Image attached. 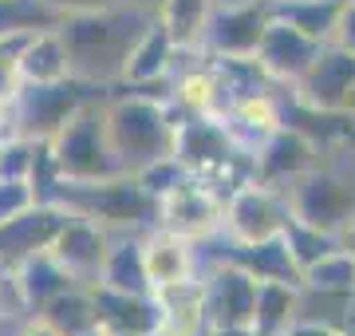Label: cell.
Wrapping results in <instances>:
<instances>
[{
	"label": "cell",
	"instance_id": "3",
	"mask_svg": "<svg viewBox=\"0 0 355 336\" xmlns=\"http://www.w3.org/2000/svg\"><path fill=\"white\" fill-rule=\"evenodd\" d=\"M55 206L67 214H83V218L99 221L111 233H146L158 226V210L162 198L139 174H114L103 182H60L55 186Z\"/></svg>",
	"mask_w": 355,
	"mask_h": 336
},
{
	"label": "cell",
	"instance_id": "20",
	"mask_svg": "<svg viewBox=\"0 0 355 336\" xmlns=\"http://www.w3.org/2000/svg\"><path fill=\"white\" fill-rule=\"evenodd\" d=\"M12 285L16 293H20V301H24L28 312H44L55 297H64L67 289H76V277L55 261V253L51 249H40V253H32V258H24L20 265H12Z\"/></svg>",
	"mask_w": 355,
	"mask_h": 336
},
{
	"label": "cell",
	"instance_id": "30",
	"mask_svg": "<svg viewBox=\"0 0 355 336\" xmlns=\"http://www.w3.org/2000/svg\"><path fill=\"white\" fill-rule=\"evenodd\" d=\"M277 12L288 16L296 28H304L308 36H316L320 44H331L340 12H343V0H312V4H292V8H277Z\"/></svg>",
	"mask_w": 355,
	"mask_h": 336
},
{
	"label": "cell",
	"instance_id": "2",
	"mask_svg": "<svg viewBox=\"0 0 355 336\" xmlns=\"http://www.w3.org/2000/svg\"><path fill=\"white\" fill-rule=\"evenodd\" d=\"M107 131H111V146L123 174H139L150 162L174 155L178 107L170 95H154V91H111Z\"/></svg>",
	"mask_w": 355,
	"mask_h": 336
},
{
	"label": "cell",
	"instance_id": "13",
	"mask_svg": "<svg viewBox=\"0 0 355 336\" xmlns=\"http://www.w3.org/2000/svg\"><path fill=\"white\" fill-rule=\"evenodd\" d=\"M355 91V52L328 44L316 56V64L304 72V79L292 87L296 103L312 107V111H347Z\"/></svg>",
	"mask_w": 355,
	"mask_h": 336
},
{
	"label": "cell",
	"instance_id": "10",
	"mask_svg": "<svg viewBox=\"0 0 355 336\" xmlns=\"http://www.w3.org/2000/svg\"><path fill=\"white\" fill-rule=\"evenodd\" d=\"M328 44H320L316 36H308L304 28H296L288 16H280L272 8V20H268L265 36H261V48H257V60L261 67L268 72V79L277 83V87H296L304 72L316 64V56L324 52Z\"/></svg>",
	"mask_w": 355,
	"mask_h": 336
},
{
	"label": "cell",
	"instance_id": "5",
	"mask_svg": "<svg viewBox=\"0 0 355 336\" xmlns=\"http://www.w3.org/2000/svg\"><path fill=\"white\" fill-rule=\"evenodd\" d=\"M107 99H111V91L95 95L48 139L51 158L67 182H103L123 174L111 146V131H107Z\"/></svg>",
	"mask_w": 355,
	"mask_h": 336
},
{
	"label": "cell",
	"instance_id": "40",
	"mask_svg": "<svg viewBox=\"0 0 355 336\" xmlns=\"http://www.w3.org/2000/svg\"><path fill=\"white\" fill-rule=\"evenodd\" d=\"M79 336H111V333H107V328L99 324V328H87V333H79Z\"/></svg>",
	"mask_w": 355,
	"mask_h": 336
},
{
	"label": "cell",
	"instance_id": "1",
	"mask_svg": "<svg viewBox=\"0 0 355 336\" xmlns=\"http://www.w3.org/2000/svg\"><path fill=\"white\" fill-rule=\"evenodd\" d=\"M150 20L154 16L130 12V8H119V4L83 16H64L60 32L67 40L71 76L87 79L95 87H119L130 52H135L139 36L150 28Z\"/></svg>",
	"mask_w": 355,
	"mask_h": 336
},
{
	"label": "cell",
	"instance_id": "8",
	"mask_svg": "<svg viewBox=\"0 0 355 336\" xmlns=\"http://www.w3.org/2000/svg\"><path fill=\"white\" fill-rule=\"evenodd\" d=\"M205 305H209V333H253L257 317V277L241 265L217 258L205 265Z\"/></svg>",
	"mask_w": 355,
	"mask_h": 336
},
{
	"label": "cell",
	"instance_id": "43",
	"mask_svg": "<svg viewBox=\"0 0 355 336\" xmlns=\"http://www.w3.org/2000/svg\"><path fill=\"white\" fill-rule=\"evenodd\" d=\"M217 4H245V0H217Z\"/></svg>",
	"mask_w": 355,
	"mask_h": 336
},
{
	"label": "cell",
	"instance_id": "44",
	"mask_svg": "<svg viewBox=\"0 0 355 336\" xmlns=\"http://www.w3.org/2000/svg\"><path fill=\"white\" fill-rule=\"evenodd\" d=\"M352 146H355V115H352Z\"/></svg>",
	"mask_w": 355,
	"mask_h": 336
},
{
	"label": "cell",
	"instance_id": "22",
	"mask_svg": "<svg viewBox=\"0 0 355 336\" xmlns=\"http://www.w3.org/2000/svg\"><path fill=\"white\" fill-rule=\"evenodd\" d=\"M20 79L28 83H64L71 79V56H67V40L60 24L32 32L20 52Z\"/></svg>",
	"mask_w": 355,
	"mask_h": 336
},
{
	"label": "cell",
	"instance_id": "17",
	"mask_svg": "<svg viewBox=\"0 0 355 336\" xmlns=\"http://www.w3.org/2000/svg\"><path fill=\"white\" fill-rule=\"evenodd\" d=\"M217 119L225 123L233 146H237L241 155L253 158L257 151L284 127V99H280L277 91H257V95H245L237 103H229Z\"/></svg>",
	"mask_w": 355,
	"mask_h": 336
},
{
	"label": "cell",
	"instance_id": "36",
	"mask_svg": "<svg viewBox=\"0 0 355 336\" xmlns=\"http://www.w3.org/2000/svg\"><path fill=\"white\" fill-rule=\"evenodd\" d=\"M16 336H64L55 324L48 321V317H36V312H28L24 321H20V328H16Z\"/></svg>",
	"mask_w": 355,
	"mask_h": 336
},
{
	"label": "cell",
	"instance_id": "33",
	"mask_svg": "<svg viewBox=\"0 0 355 336\" xmlns=\"http://www.w3.org/2000/svg\"><path fill=\"white\" fill-rule=\"evenodd\" d=\"M139 178L150 186L154 194L162 198V194H170L174 186H182V182L190 178V170H186V162L178 155H170V158H158V162H150L146 170H139Z\"/></svg>",
	"mask_w": 355,
	"mask_h": 336
},
{
	"label": "cell",
	"instance_id": "12",
	"mask_svg": "<svg viewBox=\"0 0 355 336\" xmlns=\"http://www.w3.org/2000/svg\"><path fill=\"white\" fill-rule=\"evenodd\" d=\"M111 246H114L111 230H103L99 221L83 218V214H67V221L60 226V233L51 237L48 249L55 253V261H60L79 285L95 289V285L103 281V265H107Z\"/></svg>",
	"mask_w": 355,
	"mask_h": 336
},
{
	"label": "cell",
	"instance_id": "9",
	"mask_svg": "<svg viewBox=\"0 0 355 336\" xmlns=\"http://www.w3.org/2000/svg\"><path fill=\"white\" fill-rule=\"evenodd\" d=\"M221 218H225V198L198 174H190L182 186L162 194V210H158V226L190 237L198 246L221 237Z\"/></svg>",
	"mask_w": 355,
	"mask_h": 336
},
{
	"label": "cell",
	"instance_id": "26",
	"mask_svg": "<svg viewBox=\"0 0 355 336\" xmlns=\"http://www.w3.org/2000/svg\"><path fill=\"white\" fill-rule=\"evenodd\" d=\"M214 12H217V0H162L158 20L170 28V36L182 48H202Z\"/></svg>",
	"mask_w": 355,
	"mask_h": 336
},
{
	"label": "cell",
	"instance_id": "41",
	"mask_svg": "<svg viewBox=\"0 0 355 336\" xmlns=\"http://www.w3.org/2000/svg\"><path fill=\"white\" fill-rule=\"evenodd\" d=\"M347 246H355V221H352V230H347Z\"/></svg>",
	"mask_w": 355,
	"mask_h": 336
},
{
	"label": "cell",
	"instance_id": "35",
	"mask_svg": "<svg viewBox=\"0 0 355 336\" xmlns=\"http://www.w3.org/2000/svg\"><path fill=\"white\" fill-rule=\"evenodd\" d=\"M347 52H355V0H343V12H340V24H336V40Z\"/></svg>",
	"mask_w": 355,
	"mask_h": 336
},
{
	"label": "cell",
	"instance_id": "28",
	"mask_svg": "<svg viewBox=\"0 0 355 336\" xmlns=\"http://www.w3.org/2000/svg\"><path fill=\"white\" fill-rule=\"evenodd\" d=\"M304 289L312 293H331V297H355V246H343L328 253L324 261L308 265L300 277Z\"/></svg>",
	"mask_w": 355,
	"mask_h": 336
},
{
	"label": "cell",
	"instance_id": "39",
	"mask_svg": "<svg viewBox=\"0 0 355 336\" xmlns=\"http://www.w3.org/2000/svg\"><path fill=\"white\" fill-rule=\"evenodd\" d=\"M292 4H312V0H272V8H292Z\"/></svg>",
	"mask_w": 355,
	"mask_h": 336
},
{
	"label": "cell",
	"instance_id": "4",
	"mask_svg": "<svg viewBox=\"0 0 355 336\" xmlns=\"http://www.w3.org/2000/svg\"><path fill=\"white\" fill-rule=\"evenodd\" d=\"M288 206L296 221H308L324 233L347 237L355 221V146L352 139L324 151L316 167L288 186Z\"/></svg>",
	"mask_w": 355,
	"mask_h": 336
},
{
	"label": "cell",
	"instance_id": "32",
	"mask_svg": "<svg viewBox=\"0 0 355 336\" xmlns=\"http://www.w3.org/2000/svg\"><path fill=\"white\" fill-rule=\"evenodd\" d=\"M32 206H40V194H36L32 182L28 178H0V226L20 218V214H28Z\"/></svg>",
	"mask_w": 355,
	"mask_h": 336
},
{
	"label": "cell",
	"instance_id": "15",
	"mask_svg": "<svg viewBox=\"0 0 355 336\" xmlns=\"http://www.w3.org/2000/svg\"><path fill=\"white\" fill-rule=\"evenodd\" d=\"M178 60H182V44L170 36V28L154 16L150 28L139 36L135 52L127 60V72H123V83L119 87H130V91H174V72H178Z\"/></svg>",
	"mask_w": 355,
	"mask_h": 336
},
{
	"label": "cell",
	"instance_id": "16",
	"mask_svg": "<svg viewBox=\"0 0 355 336\" xmlns=\"http://www.w3.org/2000/svg\"><path fill=\"white\" fill-rule=\"evenodd\" d=\"M158 328L154 336H209V305H205V277H186L150 289Z\"/></svg>",
	"mask_w": 355,
	"mask_h": 336
},
{
	"label": "cell",
	"instance_id": "34",
	"mask_svg": "<svg viewBox=\"0 0 355 336\" xmlns=\"http://www.w3.org/2000/svg\"><path fill=\"white\" fill-rule=\"evenodd\" d=\"M55 16H83V12H99V8H111L114 0H44Z\"/></svg>",
	"mask_w": 355,
	"mask_h": 336
},
{
	"label": "cell",
	"instance_id": "29",
	"mask_svg": "<svg viewBox=\"0 0 355 336\" xmlns=\"http://www.w3.org/2000/svg\"><path fill=\"white\" fill-rule=\"evenodd\" d=\"M284 242H288V253L292 261L300 265V277H304L308 265H316V261H324L328 253H336V249L347 246V237H336V233H324L316 230V226H308V221H288V230H284Z\"/></svg>",
	"mask_w": 355,
	"mask_h": 336
},
{
	"label": "cell",
	"instance_id": "42",
	"mask_svg": "<svg viewBox=\"0 0 355 336\" xmlns=\"http://www.w3.org/2000/svg\"><path fill=\"white\" fill-rule=\"evenodd\" d=\"M347 115H355V91H352V103H347Z\"/></svg>",
	"mask_w": 355,
	"mask_h": 336
},
{
	"label": "cell",
	"instance_id": "19",
	"mask_svg": "<svg viewBox=\"0 0 355 336\" xmlns=\"http://www.w3.org/2000/svg\"><path fill=\"white\" fill-rule=\"evenodd\" d=\"M64 221H67V210L55 206V202H40V206H32L28 214L4 221V226H0V265L12 269V265H20L24 258L48 249L51 237L60 233Z\"/></svg>",
	"mask_w": 355,
	"mask_h": 336
},
{
	"label": "cell",
	"instance_id": "23",
	"mask_svg": "<svg viewBox=\"0 0 355 336\" xmlns=\"http://www.w3.org/2000/svg\"><path fill=\"white\" fill-rule=\"evenodd\" d=\"M300 321V285L296 281H257L253 336H288Z\"/></svg>",
	"mask_w": 355,
	"mask_h": 336
},
{
	"label": "cell",
	"instance_id": "21",
	"mask_svg": "<svg viewBox=\"0 0 355 336\" xmlns=\"http://www.w3.org/2000/svg\"><path fill=\"white\" fill-rule=\"evenodd\" d=\"M95 301H99V324L107 333L154 336L158 328V309L150 293H114V289L95 285Z\"/></svg>",
	"mask_w": 355,
	"mask_h": 336
},
{
	"label": "cell",
	"instance_id": "14",
	"mask_svg": "<svg viewBox=\"0 0 355 336\" xmlns=\"http://www.w3.org/2000/svg\"><path fill=\"white\" fill-rule=\"evenodd\" d=\"M320 158H324V151H320L316 142L308 139L300 127L284 123V127H280L277 135H272V139L253 155V178L265 182V186H272V190H284V194H288L292 182L304 178Z\"/></svg>",
	"mask_w": 355,
	"mask_h": 336
},
{
	"label": "cell",
	"instance_id": "6",
	"mask_svg": "<svg viewBox=\"0 0 355 336\" xmlns=\"http://www.w3.org/2000/svg\"><path fill=\"white\" fill-rule=\"evenodd\" d=\"M292 221V206L284 190H272L265 182H241L225 198V218H221V237L233 246H261L284 237Z\"/></svg>",
	"mask_w": 355,
	"mask_h": 336
},
{
	"label": "cell",
	"instance_id": "25",
	"mask_svg": "<svg viewBox=\"0 0 355 336\" xmlns=\"http://www.w3.org/2000/svg\"><path fill=\"white\" fill-rule=\"evenodd\" d=\"M99 285L114 289V293H150V277H146V261H142V233H114Z\"/></svg>",
	"mask_w": 355,
	"mask_h": 336
},
{
	"label": "cell",
	"instance_id": "27",
	"mask_svg": "<svg viewBox=\"0 0 355 336\" xmlns=\"http://www.w3.org/2000/svg\"><path fill=\"white\" fill-rule=\"evenodd\" d=\"M40 317H48L64 336H79V333H87V328H99V301H95V289L76 285V289H67L64 297L51 301Z\"/></svg>",
	"mask_w": 355,
	"mask_h": 336
},
{
	"label": "cell",
	"instance_id": "24",
	"mask_svg": "<svg viewBox=\"0 0 355 336\" xmlns=\"http://www.w3.org/2000/svg\"><path fill=\"white\" fill-rule=\"evenodd\" d=\"M225 242V237H221ZM225 261L241 265L245 273H253L257 281H296L300 285V265L292 261L288 253V242L277 237V242H261V246H233L225 242Z\"/></svg>",
	"mask_w": 355,
	"mask_h": 336
},
{
	"label": "cell",
	"instance_id": "11",
	"mask_svg": "<svg viewBox=\"0 0 355 336\" xmlns=\"http://www.w3.org/2000/svg\"><path fill=\"white\" fill-rule=\"evenodd\" d=\"M268 20H272V0H245V4H217L209 32H205V52L217 60H253L261 48Z\"/></svg>",
	"mask_w": 355,
	"mask_h": 336
},
{
	"label": "cell",
	"instance_id": "38",
	"mask_svg": "<svg viewBox=\"0 0 355 336\" xmlns=\"http://www.w3.org/2000/svg\"><path fill=\"white\" fill-rule=\"evenodd\" d=\"M8 285H12V277H8V269H4V265H0V301H4V289H8Z\"/></svg>",
	"mask_w": 355,
	"mask_h": 336
},
{
	"label": "cell",
	"instance_id": "18",
	"mask_svg": "<svg viewBox=\"0 0 355 336\" xmlns=\"http://www.w3.org/2000/svg\"><path fill=\"white\" fill-rule=\"evenodd\" d=\"M142 261H146L150 289L170 281H186V277H202V246L174 230H166V226H150L142 233Z\"/></svg>",
	"mask_w": 355,
	"mask_h": 336
},
{
	"label": "cell",
	"instance_id": "7",
	"mask_svg": "<svg viewBox=\"0 0 355 336\" xmlns=\"http://www.w3.org/2000/svg\"><path fill=\"white\" fill-rule=\"evenodd\" d=\"M114 87H95L87 79H64V83H28L16 99V127L24 139L48 142L67 119L76 115L83 103H91L95 95H107Z\"/></svg>",
	"mask_w": 355,
	"mask_h": 336
},
{
	"label": "cell",
	"instance_id": "31",
	"mask_svg": "<svg viewBox=\"0 0 355 336\" xmlns=\"http://www.w3.org/2000/svg\"><path fill=\"white\" fill-rule=\"evenodd\" d=\"M60 20L64 16H55L44 0H0V36L40 32V28H51Z\"/></svg>",
	"mask_w": 355,
	"mask_h": 336
},
{
	"label": "cell",
	"instance_id": "37",
	"mask_svg": "<svg viewBox=\"0 0 355 336\" xmlns=\"http://www.w3.org/2000/svg\"><path fill=\"white\" fill-rule=\"evenodd\" d=\"M119 8H130V12H142V16H158L162 12V0H114Z\"/></svg>",
	"mask_w": 355,
	"mask_h": 336
}]
</instances>
